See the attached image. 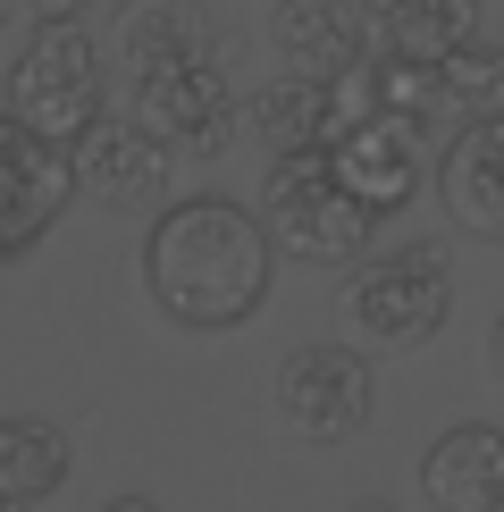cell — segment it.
Returning a JSON list of instances; mask_svg holds the SVG:
<instances>
[{
  "mask_svg": "<svg viewBox=\"0 0 504 512\" xmlns=\"http://www.w3.org/2000/svg\"><path fill=\"white\" fill-rule=\"evenodd\" d=\"M345 328L353 345H378V353H412L446 328L454 311V269H446V244H395L378 261H353L345 277Z\"/></svg>",
  "mask_w": 504,
  "mask_h": 512,
  "instance_id": "cell-2",
  "label": "cell"
},
{
  "mask_svg": "<svg viewBox=\"0 0 504 512\" xmlns=\"http://www.w3.org/2000/svg\"><path fill=\"white\" fill-rule=\"evenodd\" d=\"M110 51L126 59V76L177 68V59H219V17L202 0H118L110 9Z\"/></svg>",
  "mask_w": 504,
  "mask_h": 512,
  "instance_id": "cell-14",
  "label": "cell"
},
{
  "mask_svg": "<svg viewBox=\"0 0 504 512\" xmlns=\"http://www.w3.org/2000/svg\"><path fill=\"white\" fill-rule=\"evenodd\" d=\"M488 370H496V387H504V311H496V328H488Z\"/></svg>",
  "mask_w": 504,
  "mask_h": 512,
  "instance_id": "cell-19",
  "label": "cell"
},
{
  "mask_svg": "<svg viewBox=\"0 0 504 512\" xmlns=\"http://www.w3.org/2000/svg\"><path fill=\"white\" fill-rule=\"evenodd\" d=\"M437 177V202L462 236L479 244H504V118H462L429 160Z\"/></svg>",
  "mask_w": 504,
  "mask_h": 512,
  "instance_id": "cell-10",
  "label": "cell"
},
{
  "mask_svg": "<svg viewBox=\"0 0 504 512\" xmlns=\"http://www.w3.org/2000/svg\"><path fill=\"white\" fill-rule=\"evenodd\" d=\"M345 512H395V504H378V496H362V504H345Z\"/></svg>",
  "mask_w": 504,
  "mask_h": 512,
  "instance_id": "cell-21",
  "label": "cell"
},
{
  "mask_svg": "<svg viewBox=\"0 0 504 512\" xmlns=\"http://www.w3.org/2000/svg\"><path fill=\"white\" fill-rule=\"evenodd\" d=\"M0 512H26V504H9V496H0Z\"/></svg>",
  "mask_w": 504,
  "mask_h": 512,
  "instance_id": "cell-23",
  "label": "cell"
},
{
  "mask_svg": "<svg viewBox=\"0 0 504 512\" xmlns=\"http://www.w3.org/2000/svg\"><path fill=\"white\" fill-rule=\"evenodd\" d=\"M420 496L429 512H504V429L454 420L420 454Z\"/></svg>",
  "mask_w": 504,
  "mask_h": 512,
  "instance_id": "cell-12",
  "label": "cell"
},
{
  "mask_svg": "<svg viewBox=\"0 0 504 512\" xmlns=\"http://www.w3.org/2000/svg\"><path fill=\"white\" fill-rule=\"evenodd\" d=\"M26 9H34V17H84L93 0H26Z\"/></svg>",
  "mask_w": 504,
  "mask_h": 512,
  "instance_id": "cell-18",
  "label": "cell"
},
{
  "mask_svg": "<svg viewBox=\"0 0 504 512\" xmlns=\"http://www.w3.org/2000/svg\"><path fill=\"white\" fill-rule=\"evenodd\" d=\"M76 202V168H68V143H42L34 126H17L0 110V261L34 252L68 219Z\"/></svg>",
  "mask_w": 504,
  "mask_h": 512,
  "instance_id": "cell-7",
  "label": "cell"
},
{
  "mask_svg": "<svg viewBox=\"0 0 504 512\" xmlns=\"http://www.w3.org/2000/svg\"><path fill=\"white\" fill-rule=\"evenodd\" d=\"M68 168H76V194H93L110 210H160L168 177H177V160H168L135 118H93L68 143Z\"/></svg>",
  "mask_w": 504,
  "mask_h": 512,
  "instance_id": "cell-9",
  "label": "cell"
},
{
  "mask_svg": "<svg viewBox=\"0 0 504 512\" xmlns=\"http://www.w3.org/2000/svg\"><path fill=\"white\" fill-rule=\"evenodd\" d=\"M59 487H68V429L59 420H34V412H9L0 420V496L42 504Z\"/></svg>",
  "mask_w": 504,
  "mask_h": 512,
  "instance_id": "cell-16",
  "label": "cell"
},
{
  "mask_svg": "<svg viewBox=\"0 0 504 512\" xmlns=\"http://www.w3.org/2000/svg\"><path fill=\"white\" fill-rule=\"evenodd\" d=\"M345 118H353V101H345V84H320V76H269L261 93L244 101V126H252V143H261L269 160H286V152H328L336 135H345Z\"/></svg>",
  "mask_w": 504,
  "mask_h": 512,
  "instance_id": "cell-11",
  "label": "cell"
},
{
  "mask_svg": "<svg viewBox=\"0 0 504 512\" xmlns=\"http://www.w3.org/2000/svg\"><path fill=\"white\" fill-rule=\"evenodd\" d=\"M0 110L42 143H76L101 118V42L84 34V17H34V42L0 84Z\"/></svg>",
  "mask_w": 504,
  "mask_h": 512,
  "instance_id": "cell-3",
  "label": "cell"
},
{
  "mask_svg": "<svg viewBox=\"0 0 504 512\" xmlns=\"http://www.w3.org/2000/svg\"><path fill=\"white\" fill-rule=\"evenodd\" d=\"M429 135L404 118H387V110H353L345 118V135L328 143V168H336V185H345L353 202L370 210V219H387V210H404L420 185H429Z\"/></svg>",
  "mask_w": 504,
  "mask_h": 512,
  "instance_id": "cell-8",
  "label": "cell"
},
{
  "mask_svg": "<svg viewBox=\"0 0 504 512\" xmlns=\"http://www.w3.org/2000/svg\"><path fill=\"white\" fill-rule=\"evenodd\" d=\"M126 118L160 143L168 160H219L244 126V101L227 84L219 59H177V68H143L135 76V101Z\"/></svg>",
  "mask_w": 504,
  "mask_h": 512,
  "instance_id": "cell-6",
  "label": "cell"
},
{
  "mask_svg": "<svg viewBox=\"0 0 504 512\" xmlns=\"http://www.w3.org/2000/svg\"><path fill=\"white\" fill-rule=\"evenodd\" d=\"M370 51L387 59H446L454 42L479 34V0H353Z\"/></svg>",
  "mask_w": 504,
  "mask_h": 512,
  "instance_id": "cell-15",
  "label": "cell"
},
{
  "mask_svg": "<svg viewBox=\"0 0 504 512\" xmlns=\"http://www.w3.org/2000/svg\"><path fill=\"white\" fill-rule=\"evenodd\" d=\"M101 512H160V504H152V496H110Z\"/></svg>",
  "mask_w": 504,
  "mask_h": 512,
  "instance_id": "cell-20",
  "label": "cell"
},
{
  "mask_svg": "<svg viewBox=\"0 0 504 512\" xmlns=\"http://www.w3.org/2000/svg\"><path fill=\"white\" fill-rule=\"evenodd\" d=\"M9 17H17V0H0V26H9Z\"/></svg>",
  "mask_w": 504,
  "mask_h": 512,
  "instance_id": "cell-22",
  "label": "cell"
},
{
  "mask_svg": "<svg viewBox=\"0 0 504 512\" xmlns=\"http://www.w3.org/2000/svg\"><path fill=\"white\" fill-rule=\"evenodd\" d=\"M278 277V244H269L261 210L227 202V194H185L160 202L152 236H143V294L160 319L177 328H252Z\"/></svg>",
  "mask_w": 504,
  "mask_h": 512,
  "instance_id": "cell-1",
  "label": "cell"
},
{
  "mask_svg": "<svg viewBox=\"0 0 504 512\" xmlns=\"http://www.w3.org/2000/svg\"><path fill=\"white\" fill-rule=\"evenodd\" d=\"M269 42H278L286 76H320V84H345L370 59V34H362V9L353 0H278Z\"/></svg>",
  "mask_w": 504,
  "mask_h": 512,
  "instance_id": "cell-13",
  "label": "cell"
},
{
  "mask_svg": "<svg viewBox=\"0 0 504 512\" xmlns=\"http://www.w3.org/2000/svg\"><path fill=\"white\" fill-rule=\"evenodd\" d=\"M269 412L294 445H353L378 420V370L362 345H294L269 378Z\"/></svg>",
  "mask_w": 504,
  "mask_h": 512,
  "instance_id": "cell-5",
  "label": "cell"
},
{
  "mask_svg": "<svg viewBox=\"0 0 504 512\" xmlns=\"http://www.w3.org/2000/svg\"><path fill=\"white\" fill-rule=\"evenodd\" d=\"M261 227H269V244H278V252H294V261H311V269H353V261H362V244H370V210L336 185L328 152L269 160Z\"/></svg>",
  "mask_w": 504,
  "mask_h": 512,
  "instance_id": "cell-4",
  "label": "cell"
},
{
  "mask_svg": "<svg viewBox=\"0 0 504 512\" xmlns=\"http://www.w3.org/2000/svg\"><path fill=\"white\" fill-rule=\"evenodd\" d=\"M437 84H446L454 118H504V42H454L437 59Z\"/></svg>",
  "mask_w": 504,
  "mask_h": 512,
  "instance_id": "cell-17",
  "label": "cell"
}]
</instances>
